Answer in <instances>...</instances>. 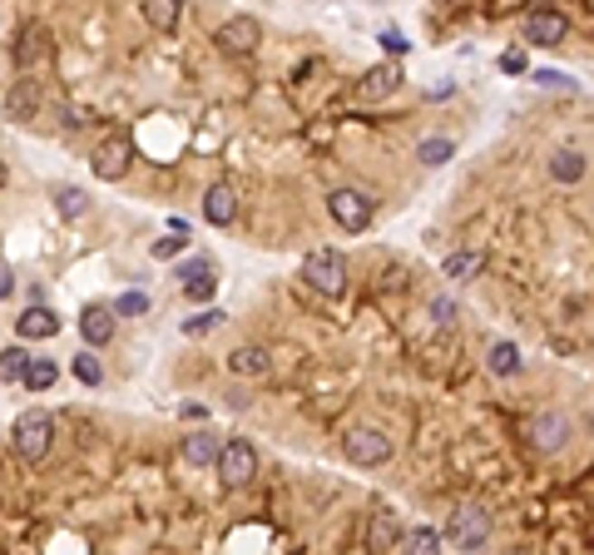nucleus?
<instances>
[{"mask_svg":"<svg viewBox=\"0 0 594 555\" xmlns=\"http://www.w3.org/2000/svg\"><path fill=\"white\" fill-rule=\"evenodd\" d=\"M302 282L312 292H322V298H342L347 292V258L337 254V248H312V254L302 258Z\"/></svg>","mask_w":594,"mask_h":555,"instance_id":"1","label":"nucleus"},{"mask_svg":"<svg viewBox=\"0 0 594 555\" xmlns=\"http://www.w3.org/2000/svg\"><path fill=\"white\" fill-rule=\"evenodd\" d=\"M342 452L352 466H381V462H391V436L371 422H357L342 432Z\"/></svg>","mask_w":594,"mask_h":555,"instance_id":"2","label":"nucleus"},{"mask_svg":"<svg viewBox=\"0 0 594 555\" xmlns=\"http://www.w3.org/2000/svg\"><path fill=\"white\" fill-rule=\"evenodd\" d=\"M491 531H495V521L485 506H461L446 521V541H451L455 550H481L485 541H491Z\"/></svg>","mask_w":594,"mask_h":555,"instance_id":"3","label":"nucleus"},{"mask_svg":"<svg viewBox=\"0 0 594 555\" xmlns=\"http://www.w3.org/2000/svg\"><path fill=\"white\" fill-rule=\"evenodd\" d=\"M214 466H218V481H223V486H228V491H243L253 476H258V446L243 442V436H238V442H223L218 456H214Z\"/></svg>","mask_w":594,"mask_h":555,"instance_id":"4","label":"nucleus"},{"mask_svg":"<svg viewBox=\"0 0 594 555\" xmlns=\"http://www.w3.org/2000/svg\"><path fill=\"white\" fill-rule=\"evenodd\" d=\"M55 442V416L50 412H25L15 422V456L20 462H40Z\"/></svg>","mask_w":594,"mask_h":555,"instance_id":"5","label":"nucleus"},{"mask_svg":"<svg viewBox=\"0 0 594 555\" xmlns=\"http://www.w3.org/2000/svg\"><path fill=\"white\" fill-rule=\"evenodd\" d=\"M327 208H332L337 228H347V234H367L371 198L362 194V188H332V194H327Z\"/></svg>","mask_w":594,"mask_h":555,"instance_id":"6","label":"nucleus"},{"mask_svg":"<svg viewBox=\"0 0 594 555\" xmlns=\"http://www.w3.org/2000/svg\"><path fill=\"white\" fill-rule=\"evenodd\" d=\"M570 436H575V422H570L565 412H540L535 422H530V446H535V452H545V456L565 452Z\"/></svg>","mask_w":594,"mask_h":555,"instance_id":"7","label":"nucleus"},{"mask_svg":"<svg viewBox=\"0 0 594 555\" xmlns=\"http://www.w3.org/2000/svg\"><path fill=\"white\" fill-rule=\"evenodd\" d=\"M94 174H100L104 184H114V179H124L129 174V164H134V144H129V134H110V139L94 149Z\"/></svg>","mask_w":594,"mask_h":555,"instance_id":"8","label":"nucleus"},{"mask_svg":"<svg viewBox=\"0 0 594 555\" xmlns=\"http://www.w3.org/2000/svg\"><path fill=\"white\" fill-rule=\"evenodd\" d=\"M214 40H218L223 55L243 60V55H253V50H258L263 30H258V20H253V15H233V20H223V25H218Z\"/></svg>","mask_w":594,"mask_h":555,"instance_id":"9","label":"nucleus"},{"mask_svg":"<svg viewBox=\"0 0 594 555\" xmlns=\"http://www.w3.org/2000/svg\"><path fill=\"white\" fill-rule=\"evenodd\" d=\"M525 35L535 40V45H560V40L570 35V15H560V10H530Z\"/></svg>","mask_w":594,"mask_h":555,"instance_id":"10","label":"nucleus"},{"mask_svg":"<svg viewBox=\"0 0 594 555\" xmlns=\"http://www.w3.org/2000/svg\"><path fill=\"white\" fill-rule=\"evenodd\" d=\"M589 169V154L575 149V144H565V149L550 154V174H555V184H580Z\"/></svg>","mask_w":594,"mask_h":555,"instance_id":"11","label":"nucleus"},{"mask_svg":"<svg viewBox=\"0 0 594 555\" xmlns=\"http://www.w3.org/2000/svg\"><path fill=\"white\" fill-rule=\"evenodd\" d=\"M15 332H20L25 342H45V338H55V332H60V312L25 308V312H20V322H15Z\"/></svg>","mask_w":594,"mask_h":555,"instance_id":"12","label":"nucleus"},{"mask_svg":"<svg viewBox=\"0 0 594 555\" xmlns=\"http://www.w3.org/2000/svg\"><path fill=\"white\" fill-rule=\"evenodd\" d=\"M80 332L90 348H104V342L114 338V308H104V302H94V308L80 312Z\"/></svg>","mask_w":594,"mask_h":555,"instance_id":"13","label":"nucleus"},{"mask_svg":"<svg viewBox=\"0 0 594 555\" xmlns=\"http://www.w3.org/2000/svg\"><path fill=\"white\" fill-rule=\"evenodd\" d=\"M204 218H208V224H218V228L233 224V218H238V194H233L228 184H214L204 194Z\"/></svg>","mask_w":594,"mask_h":555,"instance_id":"14","label":"nucleus"},{"mask_svg":"<svg viewBox=\"0 0 594 555\" xmlns=\"http://www.w3.org/2000/svg\"><path fill=\"white\" fill-rule=\"evenodd\" d=\"M218 432H188L184 436V446H178V456H184L188 466H214V456H218Z\"/></svg>","mask_w":594,"mask_h":555,"instance_id":"15","label":"nucleus"},{"mask_svg":"<svg viewBox=\"0 0 594 555\" xmlns=\"http://www.w3.org/2000/svg\"><path fill=\"white\" fill-rule=\"evenodd\" d=\"M367 541H371V550H397V546H401L397 516H391V511H377V516H371V526H367Z\"/></svg>","mask_w":594,"mask_h":555,"instance_id":"16","label":"nucleus"},{"mask_svg":"<svg viewBox=\"0 0 594 555\" xmlns=\"http://www.w3.org/2000/svg\"><path fill=\"white\" fill-rule=\"evenodd\" d=\"M178 15H184V0H144V20L158 30V35L178 30Z\"/></svg>","mask_w":594,"mask_h":555,"instance_id":"17","label":"nucleus"},{"mask_svg":"<svg viewBox=\"0 0 594 555\" xmlns=\"http://www.w3.org/2000/svg\"><path fill=\"white\" fill-rule=\"evenodd\" d=\"M401 85V75L391 65H377V70H367L362 75V85H357V94H362V100H387L391 90Z\"/></svg>","mask_w":594,"mask_h":555,"instance_id":"18","label":"nucleus"},{"mask_svg":"<svg viewBox=\"0 0 594 555\" xmlns=\"http://www.w3.org/2000/svg\"><path fill=\"white\" fill-rule=\"evenodd\" d=\"M20 382L30 387V392H50V387L60 382V368L50 358H25V372H20Z\"/></svg>","mask_w":594,"mask_h":555,"instance_id":"19","label":"nucleus"},{"mask_svg":"<svg viewBox=\"0 0 594 555\" xmlns=\"http://www.w3.org/2000/svg\"><path fill=\"white\" fill-rule=\"evenodd\" d=\"M485 268V254H475V248H461V254H451L441 263V273L446 278H455V282H465V278H475Z\"/></svg>","mask_w":594,"mask_h":555,"instance_id":"20","label":"nucleus"},{"mask_svg":"<svg viewBox=\"0 0 594 555\" xmlns=\"http://www.w3.org/2000/svg\"><path fill=\"white\" fill-rule=\"evenodd\" d=\"M228 372L263 377V372H268V352H263V348H233V352H228Z\"/></svg>","mask_w":594,"mask_h":555,"instance_id":"21","label":"nucleus"},{"mask_svg":"<svg viewBox=\"0 0 594 555\" xmlns=\"http://www.w3.org/2000/svg\"><path fill=\"white\" fill-rule=\"evenodd\" d=\"M45 55H50V35L40 25H30L25 35L15 40V60L20 65H35V60H45Z\"/></svg>","mask_w":594,"mask_h":555,"instance_id":"22","label":"nucleus"},{"mask_svg":"<svg viewBox=\"0 0 594 555\" xmlns=\"http://www.w3.org/2000/svg\"><path fill=\"white\" fill-rule=\"evenodd\" d=\"M485 368L495 377H515L520 372V348L515 342H491V352H485Z\"/></svg>","mask_w":594,"mask_h":555,"instance_id":"23","label":"nucleus"},{"mask_svg":"<svg viewBox=\"0 0 594 555\" xmlns=\"http://www.w3.org/2000/svg\"><path fill=\"white\" fill-rule=\"evenodd\" d=\"M184 248H188V224H184V218H174V234H164L148 254H154V258H178Z\"/></svg>","mask_w":594,"mask_h":555,"instance_id":"24","label":"nucleus"},{"mask_svg":"<svg viewBox=\"0 0 594 555\" xmlns=\"http://www.w3.org/2000/svg\"><path fill=\"white\" fill-rule=\"evenodd\" d=\"M5 104H10V114H15V120H35V110H40V90H35V85H15Z\"/></svg>","mask_w":594,"mask_h":555,"instance_id":"25","label":"nucleus"},{"mask_svg":"<svg viewBox=\"0 0 594 555\" xmlns=\"http://www.w3.org/2000/svg\"><path fill=\"white\" fill-rule=\"evenodd\" d=\"M214 292H218V273H214V268H204V273L184 278V298H188V302H208Z\"/></svg>","mask_w":594,"mask_h":555,"instance_id":"26","label":"nucleus"},{"mask_svg":"<svg viewBox=\"0 0 594 555\" xmlns=\"http://www.w3.org/2000/svg\"><path fill=\"white\" fill-rule=\"evenodd\" d=\"M110 308H114V318H144V312H148V292L129 288V292H120Z\"/></svg>","mask_w":594,"mask_h":555,"instance_id":"27","label":"nucleus"},{"mask_svg":"<svg viewBox=\"0 0 594 555\" xmlns=\"http://www.w3.org/2000/svg\"><path fill=\"white\" fill-rule=\"evenodd\" d=\"M451 154H455V144H451V139H421V144H417V159H421V164H431V169H436V164H446Z\"/></svg>","mask_w":594,"mask_h":555,"instance_id":"28","label":"nucleus"},{"mask_svg":"<svg viewBox=\"0 0 594 555\" xmlns=\"http://www.w3.org/2000/svg\"><path fill=\"white\" fill-rule=\"evenodd\" d=\"M401 546H411V550H421V555H431L441 546V531H431V526H417V531H401Z\"/></svg>","mask_w":594,"mask_h":555,"instance_id":"29","label":"nucleus"},{"mask_svg":"<svg viewBox=\"0 0 594 555\" xmlns=\"http://www.w3.org/2000/svg\"><path fill=\"white\" fill-rule=\"evenodd\" d=\"M74 377H80L84 387H100V382H104L100 358H94V352H80V358H74Z\"/></svg>","mask_w":594,"mask_h":555,"instance_id":"30","label":"nucleus"},{"mask_svg":"<svg viewBox=\"0 0 594 555\" xmlns=\"http://www.w3.org/2000/svg\"><path fill=\"white\" fill-rule=\"evenodd\" d=\"M25 358H30V352H20V348H5V352H0V382H20Z\"/></svg>","mask_w":594,"mask_h":555,"instance_id":"31","label":"nucleus"},{"mask_svg":"<svg viewBox=\"0 0 594 555\" xmlns=\"http://www.w3.org/2000/svg\"><path fill=\"white\" fill-rule=\"evenodd\" d=\"M55 204H60V214H65V218H80L84 208H90V198H84L80 188H60V194H55Z\"/></svg>","mask_w":594,"mask_h":555,"instance_id":"32","label":"nucleus"},{"mask_svg":"<svg viewBox=\"0 0 594 555\" xmlns=\"http://www.w3.org/2000/svg\"><path fill=\"white\" fill-rule=\"evenodd\" d=\"M218 322H223V312H218V308H208V312H198V318H188V322H184V332H188V338H204V332H214V328H218Z\"/></svg>","mask_w":594,"mask_h":555,"instance_id":"33","label":"nucleus"},{"mask_svg":"<svg viewBox=\"0 0 594 555\" xmlns=\"http://www.w3.org/2000/svg\"><path fill=\"white\" fill-rule=\"evenodd\" d=\"M381 45H387L391 55H407V50H411V40L401 35V30H381Z\"/></svg>","mask_w":594,"mask_h":555,"instance_id":"34","label":"nucleus"},{"mask_svg":"<svg viewBox=\"0 0 594 555\" xmlns=\"http://www.w3.org/2000/svg\"><path fill=\"white\" fill-rule=\"evenodd\" d=\"M431 312H436V322H441V328H451V322H455V312H461V308H455L451 298H436V302H431Z\"/></svg>","mask_w":594,"mask_h":555,"instance_id":"35","label":"nucleus"},{"mask_svg":"<svg viewBox=\"0 0 594 555\" xmlns=\"http://www.w3.org/2000/svg\"><path fill=\"white\" fill-rule=\"evenodd\" d=\"M501 70H505V75H525V55H520V50H505Z\"/></svg>","mask_w":594,"mask_h":555,"instance_id":"36","label":"nucleus"},{"mask_svg":"<svg viewBox=\"0 0 594 555\" xmlns=\"http://www.w3.org/2000/svg\"><path fill=\"white\" fill-rule=\"evenodd\" d=\"M535 80L540 85H560V90H575V80H565L560 70H535Z\"/></svg>","mask_w":594,"mask_h":555,"instance_id":"37","label":"nucleus"},{"mask_svg":"<svg viewBox=\"0 0 594 555\" xmlns=\"http://www.w3.org/2000/svg\"><path fill=\"white\" fill-rule=\"evenodd\" d=\"M10 288H15V278H10V268H0V298H10Z\"/></svg>","mask_w":594,"mask_h":555,"instance_id":"38","label":"nucleus"}]
</instances>
